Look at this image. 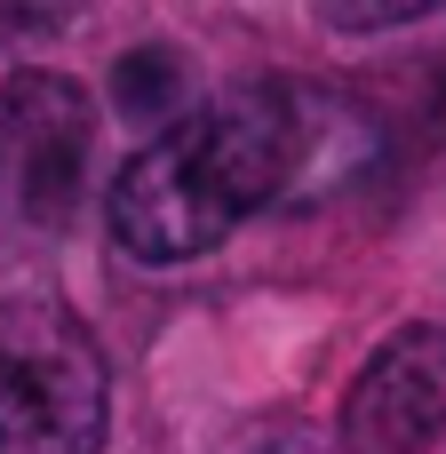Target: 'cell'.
Listing matches in <instances>:
<instances>
[{
  "instance_id": "obj_5",
  "label": "cell",
  "mask_w": 446,
  "mask_h": 454,
  "mask_svg": "<svg viewBox=\"0 0 446 454\" xmlns=\"http://www.w3.org/2000/svg\"><path fill=\"white\" fill-rule=\"evenodd\" d=\"M120 104H128V120H160V112H184V72H176V56L168 48H136L128 64H120Z\"/></svg>"
},
{
  "instance_id": "obj_1",
  "label": "cell",
  "mask_w": 446,
  "mask_h": 454,
  "mask_svg": "<svg viewBox=\"0 0 446 454\" xmlns=\"http://www.w3.org/2000/svg\"><path fill=\"white\" fill-rule=\"evenodd\" d=\"M311 152V112L287 88H231L168 120L112 176V239L136 263H192L271 207Z\"/></svg>"
},
{
  "instance_id": "obj_2",
  "label": "cell",
  "mask_w": 446,
  "mask_h": 454,
  "mask_svg": "<svg viewBox=\"0 0 446 454\" xmlns=\"http://www.w3.org/2000/svg\"><path fill=\"white\" fill-rule=\"evenodd\" d=\"M104 415L96 335L48 295H0V454H96Z\"/></svg>"
},
{
  "instance_id": "obj_3",
  "label": "cell",
  "mask_w": 446,
  "mask_h": 454,
  "mask_svg": "<svg viewBox=\"0 0 446 454\" xmlns=\"http://www.w3.org/2000/svg\"><path fill=\"white\" fill-rule=\"evenodd\" d=\"M96 104L64 72H8L0 80V223L64 231L88 184Z\"/></svg>"
},
{
  "instance_id": "obj_4",
  "label": "cell",
  "mask_w": 446,
  "mask_h": 454,
  "mask_svg": "<svg viewBox=\"0 0 446 454\" xmlns=\"http://www.w3.org/2000/svg\"><path fill=\"white\" fill-rule=\"evenodd\" d=\"M351 454H431L446 439V327H399L343 399Z\"/></svg>"
},
{
  "instance_id": "obj_7",
  "label": "cell",
  "mask_w": 446,
  "mask_h": 454,
  "mask_svg": "<svg viewBox=\"0 0 446 454\" xmlns=\"http://www.w3.org/2000/svg\"><path fill=\"white\" fill-rule=\"evenodd\" d=\"M72 16V0H0V40H32V32H56Z\"/></svg>"
},
{
  "instance_id": "obj_6",
  "label": "cell",
  "mask_w": 446,
  "mask_h": 454,
  "mask_svg": "<svg viewBox=\"0 0 446 454\" xmlns=\"http://www.w3.org/2000/svg\"><path fill=\"white\" fill-rule=\"evenodd\" d=\"M423 8H439V0H319V16L343 32H383V24H407Z\"/></svg>"
}]
</instances>
